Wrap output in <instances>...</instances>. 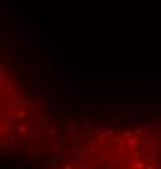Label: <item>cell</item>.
Listing matches in <instances>:
<instances>
[{
	"instance_id": "7a4b0ae2",
	"label": "cell",
	"mask_w": 161,
	"mask_h": 169,
	"mask_svg": "<svg viewBox=\"0 0 161 169\" xmlns=\"http://www.w3.org/2000/svg\"><path fill=\"white\" fill-rule=\"evenodd\" d=\"M55 135H57V130H52V132H49V137H51V138H54Z\"/></svg>"
},
{
	"instance_id": "3957f363",
	"label": "cell",
	"mask_w": 161,
	"mask_h": 169,
	"mask_svg": "<svg viewBox=\"0 0 161 169\" xmlns=\"http://www.w3.org/2000/svg\"><path fill=\"white\" fill-rule=\"evenodd\" d=\"M65 169H72V166H68V164H67V166H65Z\"/></svg>"
},
{
	"instance_id": "6da1fadb",
	"label": "cell",
	"mask_w": 161,
	"mask_h": 169,
	"mask_svg": "<svg viewBox=\"0 0 161 169\" xmlns=\"http://www.w3.org/2000/svg\"><path fill=\"white\" fill-rule=\"evenodd\" d=\"M137 142H138V140H137V138H134V140H130V142H128V146H134V145H135Z\"/></svg>"
}]
</instances>
